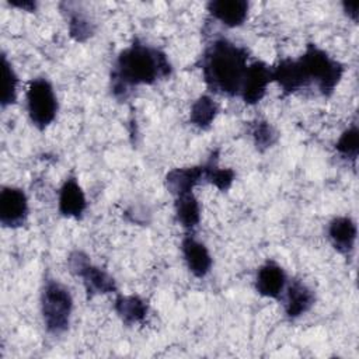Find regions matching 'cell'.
Masks as SVG:
<instances>
[{
  "label": "cell",
  "instance_id": "1",
  "mask_svg": "<svg viewBox=\"0 0 359 359\" xmlns=\"http://www.w3.org/2000/svg\"><path fill=\"white\" fill-rule=\"evenodd\" d=\"M172 72L168 56L150 45L133 41L122 49L112 66L111 91L115 98L126 100L130 91L142 84H154Z\"/></svg>",
  "mask_w": 359,
  "mask_h": 359
},
{
  "label": "cell",
  "instance_id": "2",
  "mask_svg": "<svg viewBox=\"0 0 359 359\" xmlns=\"http://www.w3.org/2000/svg\"><path fill=\"white\" fill-rule=\"evenodd\" d=\"M199 66L210 91L226 97H240L248 66V50L220 36L206 45Z\"/></svg>",
  "mask_w": 359,
  "mask_h": 359
},
{
  "label": "cell",
  "instance_id": "3",
  "mask_svg": "<svg viewBox=\"0 0 359 359\" xmlns=\"http://www.w3.org/2000/svg\"><path fill=\"white\" fill-rule=\"evenodd\" d=\"M306 86L314 83L324 97H331L339 84L344 66L316 43H307L304 53L297 59Z\"/></svg>",
  "mask_w": 359,
  "mask_h": 359
},
{
  "label": "cell",
  "instance_id": "4",
  "mask_svg": "<svg viewBox=\"0 0 359 359\" xmlns=\"http://www.w3.org/2000/svg\"><path fill=\"white\" fill-rule=\"evenodd\" d=\"M73 297L59 280L46 279L41 293V313L46 331L52 335L63 334L70 324Z\"/></svg>",
  "mask_w": 359,
  "mask_h": 359
},
{
  "label": "cell",
  "instance_id": "5",
  "mask_svg": "<svg viewBox=\"0 0 359 359\" xmlns=\"http://www.w3.org/2000/svg\"><path fill=\"white\" fill-rule=\"evenodd\" d=\"M25 100L28 116L36 129L43 130L55 121L59 105L49 80L43 77L32 79L28 84Z\"/></svg>",
  "mask_w": 359,
  "mask_h": 359
},
{
  "label": "cell",
  "instance_id": "6",
  "mask_svg": "<svg viewBox=\"0 0 359 359\" xmlns=\"http://www.w3.org/2000/svg\"><path fill=\"white\" fill-rule=\"evenodd\" d=\"M67 265L73 275L83 279L84 289L90 297L118 292L114 278L109 276L104 269L93 265L86 252L80 250L72 251L67 257Z\"/></svg>",
  "mask_w": 359,
  "mask_h": 359
},
{
  "label": "cell",
  "instance_id": "7",
  "mask_svg": "<svg viewBox=\"0 0 359 359\" xmlns=\"http://www.w3.org/2000/svg\"><path fill=\"white\" fill-rule=\"evenodd\" d=\"M28 217V199L17 187H3L0 192V223L4 227H21Z\"/></svg>",
  "mask_w": 359,
  "mask_h": 359
},
{
  "label": "cell",
  "instance_id": "8",
  "mask_svg": "<svg viewBox=\"0 0 359 359\" xmlns=\"http://www.w3.org/2000/svg\"><path fill=\"white\" fill-rule=\"evenodd\" d=\"M269 83H272V66L262 60H254L247 66L240 97L247 105L258 104L266 94Z\"/></svg>",
  "mask_w": 359,
  "mask_h": 359
},
{
  "label": "cell",
  "instance_id": "9",
  "mask_svg": "<svg viewBox=\"0 0 359 359\" xmlns=\"http://www.w3.org/2000/svg\"><path fill=\"white\" fill-rule=\"evenodd\" d=\"M286 285V272L275 261H266L258 268L255 276V290L261 296L269 299H282Z\"/></svg>",
  "mask_w": 359,
  "mask_h": 359
},
{
  "label": "cell",
  "instance_id": "10",
  "mask_svg": "<svg viewBox=\"0 0 359 359\" xmlns=\"http://www.w3.org/2000/svg\"><path fill=\"white\" fill-rule=\"evenodd\" d=\"M181 251L187 268L196 278H203L212 268V257L203 243L192 234H187L181 241Z\"/></svg>",
  "mask_w": 359,
  "mask_h": 359
},
{
  "label": "cell",
  "instance_id": "11",
  "mask_svg": "<svg viewBox=\"0 0 359 359\" xmlns=\"http://www.w3.org/2000/svg\"><path fill=\"white\" fill-rule=\"evenodd\" d=\"M59 212L65 217H73V219H81L86 208L87 201L86 195L74 175H70L65 180L63 185L59 191Z\"/></svg>",
  "mask_w": 359,
  "mask_h": 359
},
{
  "label": "cell",
  "instance_id": "12",
  "mask_svg": "<svg viewBox=\"0 0 359 359\" xmlns=\"http://www.w3.org/2000/svg\"><path fill=\"white\" fill-rule=\"evenodd\" d=\"M285 313L290 320L306 314L316 302L314 292L299 279H293L285 289Z\"/></svg>",
  "mask_w": 359,
  "mask_h": 359
},
{
  "label": "cell",
  "instance_id": "13",
  "mask_svg": "<svg viewBox=\"0 0 359 359\" xmlns=\"http://www.w3.org/2000/svg\"><path fill=\"white\" fill-rule=\"evenodd\" d=\"M209 14L229 28L244 24L248 17L250 4L245 0H212L206 4Z\"/></svg>",
  "mask_w": 359,
  "mask_h": 359
},
{
  "label": "cell",
  "instance_id": "14",
  "mask_svg": "<svg viewBox=\"0 0 359 359\" xmlns=\"http://www.w3.org/2000/svg\"><path fill=\"white\" fill-rule=\"evenodd\" d=\"M205 181V164L174 168L165 175V188L174 196L189 194L194 188Z\"/></svg>",
  "mask_w": 359,
  "mask_h": 359
},
{
  "label": "cell",
  "instance_id": "15",
  "mask_svg": "<svg viewBox=\"0 0 359 359\" xmlns=\"http://www.w3.org/2000/svg\"><path fill=\"white\" fill-rule=\"evenodd\" d=\"M272 81L280 87L283 95L297 93L307 87L297 59L290 57L280 59L275 66H272Z\"/></svg>",
  "mask_w": 359,
  "mask_h": 359
},
{
  "label": "cell",
  "instance_id": "16",
  "mask_svg": "<svg viewBox=\"0 0 359 359\" xmlns=\"http://www.w3.org/2000/svg\"><path fill=\"white\" fill-rule=\"evenodd\" d=\"M356 236H358L356 223L348 216L334 217L328 223V237L334 248L344 255H349L353 251Z\"/></svg>",
  "mask_w": 359,
  "mask_h": 359
},
{
  "label": "cell",
  "instance_id": "17",
  "mask_svg": "<svg viewBox=\"0 0 359 359\" xmlns=\"http://www.w3.org/2000/svg\"><path fill=\"white\" fill-rule=\"evenodd\" d=\"M115 313L126 325L142 323L149 311V304L144 299L136 294H118L114 303Z\"/></svg>",
  "mask_w": 359,
  "mask_h": 359
},
{
  "label": "cell",
  "instance_id": "18",
  "mask_svg": "<svg viewBox=\"0 0 359 359\" xmlns=\"http://www.w3.org/2000/svg\"><path fill=\"white\" fill-rule=\"evenodd\" d=\"M174 210L177 222L187 230H192L201 222V205L192 192L175 196Z\"/></svg>",
  "mask_w": 359,
  "mask_h": 359
},
{
  "label": "cell",
  "instance_id": "19",
  "mask_svg": "<svg viewBox=\"0 0 359 359\" xmlns=\"http://www.w3.org/2000/svg\"><path fill=\"white\" fill-rule=\"evenodd\" d=\"M219 112V105L209 95L198 97L192 105L189 112V121L194 126L205 130L209 129Z\"/></svg>",
  "mask_w": 359,
  "mask_h": 359
},
{
  "label": "cell",
  "instance_id": "20",
  "mask_svg": "<svg viewBox=\"0 0 359 359\" xmlns=\"http://www.w3.org/2000/svg\"><path fill=\"white\" fill-rule=\"evenodd\" d=\"M234 171L230 168H220L217 165V150L213 151L205 163V181L210 182L220 191H227L234 181Z\"/></svg>",
  "mask_w": 359,
  "mask_h": 359
},
{
  "label": "cell",
  "instance_id": "21",
  "mask_svg": "<svg viewBox=\"0 0 359 359\" xmlns=\"http://www.w3.org/2000/svg\"><path fill=\"white\" fill-rule=\"evenodd\" d=\"M67 17H69V34L77 42H84L94 35L95 25L94 22L80 10H72L67 4Z\"/></svg>",
  "mask_w": 359,
  "mask_h": 359
},
{
  "label": "cell",
  "instance_id": "22",
  "mask_svg": "<svg viewBox=\"0 0 359 359\" xmlns=\"http://www.w3.org/2000/svg\"><path fill=\"white\" fill-rule=\"evenodd\" d=\"M250 135L255 147L261 151L272 147L279 139L276 129L265 119H255L254 122H250Z\"/></svg>",
  "mask_w": 359,
  "mask_h": 359
},
{
  "label": "cell",
  "instance_id": "23",
  "mask_svg": "<svg viewBox=\"0 0 359 359\" xmlns=\"http://www.w3.org/2000/svg\"><path fill=\"white\" fill-rule=\"evenodd\" d=\"M1 67H3V91H1V107L6 108L17 101V87L18 76L13 69L11 63L7 60V56L1 55Z\"/></svg>",
  "mask_w": 359,
  "mask_h": 359
},
{
  "label": "cell",
  "instance_id": "24",
  "mask_svg": "<svg viewBox=\"0 0 359 359\" xmlns=\"http://www.w3.org/2000/svg\"><path fill=\"white\" fill-rule=\"evenodd\" d=\"M335 149L342 157L352 161L356 160L359 151V130L355 123L341 133L335 143Z\"/></svg>",
  "mask_w": 359,
  "mask_h": 359
},
{
  "label": "cell",
  "instance_id": "25",
  "mask_svg": "<svg viewBox=\"0 0 359 359\" xmlns=\"http://www.w3.org/2000/svg\"><path fill=\"white\" fill-rule=\"evenodd\" d=\"M358 3H344L342 4V7H344V11H345V14L353 21V22H356L358 21Z\"/></svg>",
  "mask_w": 359,
  "mask_h": 359
},
{
  "label": "cell",
  "instance_id": "26",
  "mask_svg": "<svg viewBox=\"0 0 359 359\" xmlns=\"http://www.w3.org/2000/svg\"><path fill=\"white\" fill-rule=\"evenodd\" d=\"M10 4L13 7H18V8L29 11V13L36 10V3H34V1H10Z\"/></svg>",
  "mask_w": 359,
  "mask_h": 359
}]
</instances>
